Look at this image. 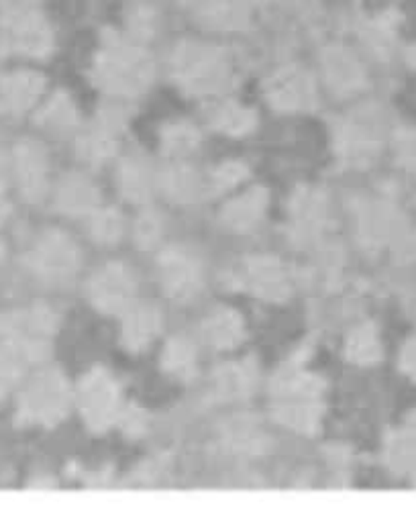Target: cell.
Here are the masks:
<instances>
[{"instance_id": "obj_1", "label": "cell", "mask_w": 416, "mask_h": 512, "mask_svg": "<svg viewBox=\"0 0 416 512\" xmlns=\"http://www.w3.org/2000/svg\"><path fill=\"white\" fill-rule=\"evenodd\" d=\"M68 390L64 378L45 372L39 374L23 392L19 402V415L27 423H56L66 415Z\"/></svg>"}, {"instance_id": "obj_2", "label": "cell", "mask_w": 416, "mask_h": 512, "mask_svg": "<svg viewBox=\"0 0 416 512\" xmlns=\"http://www.w3.org/2000/svg\"><path fill=\"white\" fill-rule=\"evenodd\" d=\"M80 408L86 423L92 429L96 431L107 429L117 417V408H119L117 384L100 370L88 374L80 386Z\"/></svg>"}, {"instance_id": "obj_3", "label": "cell", "mask_w": 416, "mask_h": 512, "mask_svg": "<svg viewBox=\"0 0 416 512\" xmlns=\"http://www.w3.org/2000/svg\"><path fill=\"white\" fill-rule=\"evenodd\" d=\"M135 294V280L125 266H107L90 284V298L98 309L115 313L125 309L133 300Z\"/></svg>"}, {"instance_id": "obj_4", "label": "cell", "mask_w": 416, "mask_h": 512, "mask_svg": "<svg viewBox=\"0 0 416 512\" xmlns=\"http://www.w3.org/2000/svg\"><path fill=\"white\" fill-rule=\"evenodd\" d=\"M160 276L166 292L176 300H190L200 288V268L192 255L184 251H170L162 258Z\"/></svg>"}, {"instance_id": "obj_5", "label": "cell", "mask_w": 416, "mask_h": 512, "mask_svg": "<svg viewBox=\"0 0 416 512\" xmlns=\"http://www.w3.org/2000/svg\"><path fill=\"white\" fill-rule=\"evenodd\" d=\"M76 262L78 255L74 245L60 233L47 235L35 251V270L43 278L62 280L74 272Z\"/></svg>"}, {"instance_id": "obj_6", "label": "cell", "mask_w": 416, "mask_h": 512, "mask_svg": "<svg viewBox=\"0 0 416 512\" xmlns=\"http://www.w3.org/2000/svg\"><path fill=\"white\" fill-rule=\"evenodd\" d=\"M17 184L27 200H39L47 190V160L35 145H23L15 158Z\"/></svg>"}, {"instance_id": "obj_7", "label": "cell", "mask_w": 416, "mask_h": 512, "mask_svg": "<svg viewBox=\"0 0 416 512\" xmlns=\"http://www.w3.org/2000/svg\"><path fill=\"white\" fill-rule=\"evenodd\" d=\"M162 329V313L155 309L153 304L135 306L127 313L125 327H123V341L125 347L131 351L145 349Z\"/></svg>"}, {"instance_id": "obj_8", "label": "cell", "mask_w": 416, "mask_h": 512, "mask_svg": "<svg viewBox=\"0 0 416 512\" xmlns=\"http://www.w3.org/2000/svg\"><path fill=\"white\" fill-rule=\"evenodd\" d=\"M268 207L266 190L257 188L245 192L241 198L233 200L223 211V221L235 231H247L262 221Z\"/></svg>"}, {"instance_id": "obj_9", "label": "cell", "mask_w": 416, "mask_h": 512, "mask_svg": "<svg viewBox=\"0 0 416 512\" xmlns=\"http://www.w3.org/2000/svg\"><path fill=\"white\" fill-rule=\"evenodd\" d=\"M56 202H58V209L62 213L82 215L96 207L98 190L90 180H86L82 176H70L60 184Z\"/></svg>"}, {"instance_id": "obj_10", "label": "cell", "mask_w": 416, "mask_h": 512, "mask_svg": "<svg viewBox=\"0 0 416 512\" xmlns=\"http://www.w3.org/2000/svg\"><path fill=\"white\" fill-rule=\"evenodd\" d=\"M206 339L219 349H231L243 341V321L237 313L229 309H221L213 313L204 323Z\"/></svg>"}, {"instance_id": "obj_11", "label": "cell", "mask_w": 416, "mask_h": 512, "mask_svg": "<svg viewBox=\"0 0 416 512\" xmlns=\"http://www.w3.org/2000/svg\"><path fill=\"white\" fill-rule=\"evenodd\" d=\"M247 280L255 288L257 294H262V296H266L270 300L284 298L286 292H288L282 268L276 262H270V260L253 262L249 266Z\"/></svg>"}, {"instance_id": "obj_12", "label": "cell", "mask_w": 416, "mask_h": 512, "mask_svg": "<svg viewBox=\"0 0 416 512\" xmlns=\"http://www.w3.org/2000/svg\"><path fill=\"white\" fill-rule=\"evenodd\" d=\"M164 366L178 378H188L196 368V351L186 339H174L164 353Z\"/></svg>"}, {"instance_id": "obj_13", "label": "cell", "mask_w": 416, "mask_h": 512, "mask_svg": "<svg viewBox=\"0 0 416 512\" xmlns=\"http://www.w3.org/2000/svg\"><path fill=\"white\" fill-rule=\"evenodd\" d=\"M119 186H121V192L129 200L141 202V200L149 198V194L153 190V180L149 178L147 168H143L141 164H127V168L121 174Z\"/></svg>"}, {"instance_id": "obj_14", "label": "cell", "mask_w": 416, "mask_h": 512, "mask_svg": "<svg viewBox=\"0 0 416 512\" xmlns=\"http://www.w3.org/2000/svg\"><path fill=\"white\" fill-rule=\"evenodd\" d=\"M123 217L117 211H102L90 221V235L98 243H117L123 237Z\"/></svg>"}, {"instance_id": "obj_15", "label": "cell", "mask_w": 416, "mask_h": 512, "mask_svg": "<svg viewBox=\"0 0 416 512\" xmlns=\"http://www.w3.org/2000/svg\"><path fill=\"white\" fill-rule=\"evenodd\" d=\"M164 188L178 202H192L202 192V180H198L192 172H174L164 180Z\"/></svg>"}, {"instance_id": "obj_16", "label": "cell", "mask_w": 416, "mask_h": 512, "mask_svg": "<svg viewBox=\"0 0 416 512\" xmlns=\"http://www.w3.org/2000/svg\"><path fill=\"white\" fill-rule=\"evenodd\" d=\"M217 382L223 394L227 392V394L239 396V394H245V390L251 386V374L247 368H233V370H225L217 378Z\"/></svg>"}, {"instance_id": "obj_17", "label": "cell", "mask_w": 416, "mask_h": 512, "mask_svg": "<svg viewBox=\"0 0 416 512\" xmlns=\"http://www.w3.org/2000/svg\"><path fill=\"white\" fill-rule=\"evenodd\" d=\"M31 98V84L23 78H13L3 86V100L9 109H23Z\"/></svg>"}, {"instance_id": "obj_18", "label": "cell", "mask_w": 416, "mask_h": 512, "mask_svg": "<svg viewBox=\"0 0 416 512\" xmlns=\"http://www.w3.org/2000/svg\"><path fill=\"white\" fill-rule=\"evenodd\" d=\"M243 178H245V168L243 166H223L213 176V188L215 190L233 188L235 184L243 182Z\"/></svg>"}, {"instance_id": "obj_19", "label": "cell", "mask_w": 416, "mask_h": 512, "mask_svg": "<svg viewBox=\"0 0 416 512\" xmlns=\"http://www.w3.org/2000/svg\"><path fill=\"white\" fill-rule=\"evenodd\" d=\"M160 233H162V223H160L158 217H155V215L141 217V221L137 225V237H139L141 243H145V245L153 243L155 239L160 237Z\"/></svg>"}, {"instance_id": "obj_20", "label": "cell", "mask_w": 416, "mask_h": 512, "mask_svg": "<svg viewBox=\"0 0 416 512\" xmlns=\"http://www.w3.org/2000/svg\"><path fill=\"white\" fill-rule=\"evenodd\" d=\"M5 184H7V174H5V166H3V162H0V196H3Z\"/></svg>"}]
</instances>
